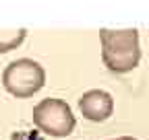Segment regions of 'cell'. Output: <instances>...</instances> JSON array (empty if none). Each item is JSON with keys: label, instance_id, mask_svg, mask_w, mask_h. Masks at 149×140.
Here are the masks:
<instances>
[{"label": "cell", "instance_id": "cell-3", "mask_svg": "<svg viewBox=\"0 0 149 140\" xmlns=\"http://www.w3.org/2000/svg\"><path fill=\"white\" fill-rule=\"evenodd\" d=\"M31 117H33L35 128L52 138H64L72 134L74 126H77L70 105L62 99H54V97L42 99L33 107Z\"/></svg>", "mask_w": 149, "mask_h": 140}, {"label": "cell", "instance_id": "cell-4", "mask_svg": "<svg viewBox=\"0 0 149 140\" xmlns=\"http://www.w3.org/2000/svg\"><path fill=\"white\" fill-rule=\"evenodd\" d=\"M79 109L85 119L100 124L114 113V99L104 89H91L79 97Z\"/></svg>", "mask_w": 149, "mask_h": 140}, {"label": "cell", "instance_id": "cell-5", "mask_svg": "<svg viewBox=\"0 0 149 140\" xmlns=\"http://www.w3.org/2000/svg\"><path fill=\"white\" fill-rule=\"evenodd\" d=\"M25 39H27V29H23V27L0 31V54H8V51L17 49Z\"/></svg>", "mask_w": 149, "mask_h": 140}, {"label": "cell", "instance_id": "cell-1", "mask_svg": "<svg viewBox=\"0 0 149 140\" xmlns=\"http://www.w3.org/2000/svg\"><path fill=\"white\" fill-rule=\"evenodd\" d=\"M102 62L114 74L133 72L141 62V41L137 29H100Z\"/></svg>", "mask_w": 149, "mask_h": 140}, {"label": "cell", "instance_id": "cell-2", "mask_svg": "<svg viewBox=\"0 0 149 140\" xmlns=\"http://www.w3.org/2000/svg\"><path fill=\"white\" fill-rule=\"evenodd\" d=\"M46 84V70L31 58H19L2 70V86L17 99H27L40 93Z\"/></svg>", "mask_w": 149, "mask_h": 140}, {"label": "cell", "instance_id": "cell-6", "mask_svg": "<svg viewBox=\"0 0 149 140\" xmlns=\"http://www.w3.org/2000/svg\"><path fill=\"white\" fill-rule=\"evenodd\" d=\"M112 140H137V138H133V136H120V138H112Z\"/></svg>", "mask_w": 149, "mask_h": 140}]
</instances>
